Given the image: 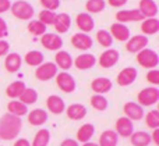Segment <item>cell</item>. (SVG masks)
<instances>
[{
    "mask_svg": "<svg viewBox=\"0 0 159 146\" xmlns=\"http://www.w3.org/2000/svg\"><path fill=\"white\" fill-rule=\"evenodd\" d=\"M144 19V15L140 13L138 8H130V10H120L116 13V21L120 24L126 22H140Z\"/></svg>",
    "mask_w": 159,
    "mask_h": 146,
    "instance_id": "11",
    "label": "cell"
},
{
    "mask_svg": "<svg viewBox=\"0 0 159 146\" xmlns=\"http://www.w3.org/2000/svg\"><path fill=\"white\" fill-rule=\"evenodd\" d=\"M130 142L133 146H149L151 142V135L145 131H134L130 136Z\"/></svg>",
    "mask_w": 159,
    "mask_h": 146,
    "instance_id": "29",
    "label": "cell"
},
{
    "mask_svg": "<svg viewBox=\"0 0 159 146\" xmlns=\"http://www.w3.org/2000/svg\"><path fill=\"white\" fill-rule=\"evenodd\" d=\"M159 102V89L157 86H148L138 92L137 103L141 107H151Z\"/></svg>",
    "mask_w": 159,
    "mask_h": 146,
    "instance_id": "4",
    "label": "cell"
},
{
    "mask_svg": "<svg viewBox=\"0 0 159 146\" xmlns=\"http://www.w3.org/2000/svg\"><path fill=\"white\" fill-rule=\"evenodd\" d=\"M81 146H99V145L95 144V142H91V141H89V142H85V144H82Z\"/></svg>",
    "mask_w": 159,
    "mask_h": 146,
    "instance_id": "50",
    "label": "cell"
},
{
    "mask_svg": "<svg viewBox=\"0 0 159 146\" xmlns=\"http://www.w3.org/2000/svg\"><path fill=\"white\" fill-rule=\"evenodd\" d=\"M57 67L53 61H43L39 67H36L35 70V78L41 82H46L50 81L52 78H55L57 75Z\"/></svg>",
    "mask_w": 159,
    "mask_h": 146,
    "instance_id": "5",
    "label": "cell"
},
{
    "mask_svg": "<svg viewBox=\"0 0 159 146\" xmlns=\"http://www.w3.org/2000/svg\"><path fill=\"white\" fill-rule=\"evenodd\" d=\"M96 42H98L102 47H105V49H110V46H112V43H113V38L109 33V31L99 29L98 32H96Z\"/></svg>",
    "mask_w": 159,
    "mask_h": 146,
    "instance_id": "38",
    "label": "cell"
},
{
    "mask_svg": "<svg viewBox=\"0 0 159 146\" xmlns=\"http://www.w3.org/2000/svg\"><path fill=\"white\" fill-rule=\"evenodd\" d=\"M149 135H151V142H154L157 146H159V128L152 130V134H149Z\"/></svg>",
    "mask_w": 159,
    "mask_h": 146,
    "instance_id": "47",
    "label": "cell"
},
{
    "mask_svg": "<svg viewBox=\"0 0 159 146\" xmlns=\"http://www.w3.org/2000/svg\"><path fill=\"white\" fill-rule=\"evenodd\" d=\"M127 2H129V0H107V4L115 8H120V7H123V6H126Z\"/></svg>",
    "mask_w": 159,
    "mask_h": 146,
    "instance_id": "45",
    "label": "cell"
},
{
    "mask_svg": "<svg viewBox=\"0 0 159 146\" xmlns=\"http://www.w3.org/2000/svg\"><path fill=\"white\" fill-rule=\"evenodd\" d=\"M50 142V132L46 128H41L38 132L35 134L31 146H48Z\"/></svg>",
    "mask_w": 159,
    "mask_h": 146,
    "instance_id": "33",
    "label": "cell"
},
{
    "mask_svg": "<svg viewBox=\"0 0 159 146\" xmlns=\"http://www.w3.org/2000/svg\"><path fill=\"white\" fill-rule=\"evenodd\" d=\"M60 146H80V144L75 139H73V138H67V139H64L63 142L60 144Z\"/></svg>",
    "mask_w": 159,
    "mask_h": 146,
    "instance_id": "48",
    "label": "cell"
},
{
    "mask_svg": "<svg viewBox=\"0 0 159 146\" xmlns=\"http://www.w3.org/2000/svg\"><path fill=\"white\" fill-rule=\"evenodd\" d=\"M41 45L50 52H59L63 47V39L57 33H43L41 36Z\"/></svg>",
    "mask_w": 159,
    "mask_h": 146,
    "instance_id": "9",
    "label": "cell"
},
{
    "mask_svg": "<svg viewBox=\"0 0 159 146\" xmlns=\"http://www.w3.org/2000/svg\"><path fill=\"white\" fill-rule=\"evenodd\" d=\"M109 33L112 35L113 39L119 42H127L130 38V29L126 24H120V22H113L109 28Z\"/></svg>",
    "mask_w": 159,
    "mask_h": 146,
    "instance_id": "17",
    "label": "cell"
},
{
    "mask_svg": "<svg viewBox=\"0 0 159 146\" xmlns=\"http://www.w3.org/2000/svg\"><path fill=\"white\" fill-rule=\"evenodd\" d=\"M39 3L43 7V10H49V11L59 10V7L61 4L60 0H39Z\"/></svg>",
    "mask_w": 159,
    "mask_h": 146,
    "instance_id": "41",
    "label": "cell"
},
{
    "mask_svg": "<svg viewBox=\"0 0 159 146\" xmlns=\"http://www.w3.org/2000/svg\"><path fill=\"white\" fill-rule=\"evenodd\" d=\"M148 47V38L144 35H134L130 36L129 41L126 42V50L129 53H135L141 52L143 49Z\"/></svg>",
    "mask_w": 159,
    "mask_h": 146,
    "instance_id": "13",
    "label": "cell"
},
{
    "mask_svg": "<svg viewBox=\"0 0 159 146\" xmlns=\"http://www.w3.org/2000/svg\"><path fill=\"white\" fill-rule=\"evenodd\" d=\"M24 61L30 67H39L45 61V56L39 50H30V52L25 53Z\"/></svg>",
    "mask_w": 159,
    "mask_h": 146,
    "instance_id": "31",
    "label": "cell"
},
{
    "mask_svg": "<svg viewBox=\"0 0 159 146\" xmlns=\"http://www.w3.org/2000/svg\"><path fill=\"white\" fill-rule=\"evenodd\" d=\"M135 60H137V63H138V66L140 67L147 68V70H152V68H157L158 67L159 56H158V53L155 52L154 49L145 47V49H143L141 52L137 53Z\"/></svg>",
    "mask_w": 159,
    "mask_h": 146,
    "instance_id": "3",
    "label": "cell"
},
{
    "mask_svg": "<svg viewBox=\"0 0 159 146\" xmlns=\"http://www.w3.org/2000/svg\"><path fill=\"white\" fill-rule=\"evenodd\" d=\"M10 53V43L4 39H0V57L7 56Z\"/></svg>",
    "mask_w": 159,
    "mask_h": 146,
    "instance_id": "43",
    "label": "cell"
},
{
    "mask_svg": "<svg viewBox=\"0 0 159 146\" xmlns=\"http://www.w3.org/2000/svg\"><path fill=\"white\" fill-rule=\"evenodd\" d=\"M56 13L55 11H49V10H42L39 11L38 15V21H41L43 25H53V21H55Z\"/></svg>",
    "mask_w": 159,
    "mask_h": 146,
    "instance_id": "40",
    "label": "cell"
},
{
    "mask_svg": "<svg viewBox=\"0 0 159 146\" xmlns=\"http://www.w3.org/2000/svg\"><path fill=\"white\" fill-rule=\"evenodd\" d=\"M25 82L24 81H13L11 84H8L7 88H6V95L10 97L11 100H16L18 99L20 96L22 95V92L25 91Z\"/></svg>",
    "mask_w": 159,
    "mask_h": 146,
    "instance_id": "28",
    "label": "cell"
},
{
    "mask_svg": "<svg viewBox=\"0 0 159 146\" xmlns=\"http://www.w3.org/2000/svg\"><path fill=\"white\" fill-rule=\"evenodd\" d=\"M46 25H43L41 21L38 19H31L27 25V29L31 35L34 36H42L43 33H46Z\"/></svg>",
    "mask_w": 159,
    "mask_h": 146,
    "instance_id": "36",
    "label": "cell"
},
{
    "mask_svg": "<svg viewBox=\"0 0 159 146\" xmlns=\"http://www.w3.org/2000/svg\"><path fill=\"white\" fill-rule=\"evenodd\" d=\"M138 77V71L134 67H126L123 68L116 77V84L119 86H130L135 82Z\"/></svg>",
    "mask_w": 159,
    "mask_h": 146,
    "instance_id": "10",
    "label": "cell"
},
{
    "mask_svg": "<svg viewBox=\"0 0 159 146\" xmlns=\"http://www.w3.org/2000/svg\"><path fill=\"white\" fill-rule=\"evenodd\" d=\"M138 10L144 18H155L158 14V4L155 0H140Z\"/></svg>",
    "mask_w": 159,
    "mask_h": 146,
    "instance_id": "24",
    "label": "cell"
},
{
    "mask_svg": "<svg viewBox=\"0 0 159 146\" xmlns=\"http://www.w3.org/2000/svg\"><path fill=\"white\" fill-rule=\"evenodd\" d=\"M38 97H39L38 96V92H36L34 88H25V91L22 92V95L17 100H20L21 103H24L25 106H30V105L36 103Z\"/></svg>",
    "mask_w": 159,
    "mask_h": 146,
    "instance_id": "34",
    "label": "cell"
},
{
    "mask_svg": "<svg viewBox=\"0 0 159 146\" xmlns=\"http://www.w3.org/2000/svg\"><path fill=\"white\" fill-rule=\"evenodd\" d=\"M119 144V136L113 130H106L99 135V146H117Z\"/></svg>",
    "mask_w": 159,
    "mask_h": 146,
    "instance_id": "32",
    "label": "cell"
},
{
    "mask_svg": "<svg viewBox=\"0 0 159 146\" xmlns=\"http://www.w3.org/2000/svg\"><path fill=\"white\" fill-rule=\"evenodd\" d=\"M7 113L21 118L22 116L28 114V106H25L24 103H21L20 100H17V99L16 100H10V102L7 103Z\"/></svg>",
    "mask_w": 159,
    "mask_h": 146,
    "instance_id": "30",
    "label": "cell"
},
{
    "mask_svg": "<svg viewBox=\"0 0 159 146\" xmlns=\"http://www.w3.org/2000/svg\"><path fill=\"white\" fill-rule=\"evenodd\" d=\"M14 146H31V142L25 138H18L14 142Z\"/></svg>",
    "mask_w": 159,
    "mask_h": 146,
    "instance_id": "49",
    "label": "cell"
},
{
    "mask_svg": "<svg viewBox=\"0 0 159 146\" xmlns=\"http://www.w3.org/2000/svg\"><path fill=\"white\" fill-rule=\"evenodd\" d=\"M145 78H147V81H148L152 86H158L159 85V70L158 68L149 70V71L147 72Z\"/></svg>",
    "mask_w": 159,
    "mask_h": 146,
    "instance_id": "42",
    "label": "cell"
},
{
    "mask_svg": "<svg viewBox=\"0 0 159 146\" xmlns=\"http://www.w3.org/2000/svg\"><path fill=\"white\" fill-rule=\"evenodd\" d=\"M22 130V121L20 117L13 114H3L0 117V139L3 141H14Z\"/></svg>",
    "mask_w": 159,
    "mask_h": 146,
    "instance_id": "1",
    "label": "cell"
},
{
    "mask_svg": "<svg viewBox=\"0 0 159 146\" xmlns=\"http://www.w3.org/2000/svg\"><path fill=\"white\" fill-rule=\"evenodd\" d=\"M123 111H124V117H127L131 121H140L144 118L145 113H144V107H141L138 103L135 102H127L123 106Z\"/></svg>",
    "mask_w": 159,
    "mask_h": 146,
    "instance_id": "12",
    "label": "cell"
},
{
    "mask_svg": "<svg viewBox=\"0 0 159 146\" xmlns=\"http://www.w3.org/2000/svg\"><path fill=\"white\" fill-rule=\"evenodd\" d=\"M113 88V82L106 77H98L91 82V89L95 95H105Z\"/></svg>",
    "mask_w": 159,
    "mask_h": 146,
    "instance_id": "18",
    "label": "cell"
},
{
    "mask_svg": "<svg viewBox=\"0 0 159 146\" xmlns=\"http://www.w3.org/2000/svg\"><path fill=\"white\" fill-rule=\"evenodd\" d=\"M53 63L56 64L57 68H61L63 71H67L73 67V57L69 52L66 50H59L55 54V61Z\"/></svg>",
    "mask_w": 159,
    "mask_h": 146,
    "instance_id": "23",
    "label": "cell"
},
{
    "mask_svg": "<svg viewBox=\"0 0 159 146\" xmlns=\"http://www.w3.org/2000/svg\"><path fill=\"white\" fill-rule=\"evenodd\" d=\"M8 35V27L7 22L3 19V17L0 15V39H4Z\"/></svg>",
    "mask_w": 159,
    "mask_h": 146,
    "instance_id": "44",
    "label": "cell"
},
{
    "mask_svg": "<svg viewBox=\"0 0 159 146\" xmlns=\"http://www.w3.org/2000/svg\"><path fill=\"white\" fill-rule=\"evenodd\" d=\"M10 11L14 18L21 19V21H31L35 15L34 6L31 3L25 2V0H17V2L11 3Z\"/></svg>",
    "mask_w": 159,
    "mask_h": 146,
    "instance_id": "2",
    "label": "cell"
},
{
    "mask_svg": "<svg viewBox=\"0 0 159 146\" xmlns=\"http://www.w3.org/2000/svg\"><path fill=\"white\" fill-rule=\"evenodd\" d=\"M71 45H73V47H75L77 50L88 52V50L92 47L93 41L88 33L78 32V33H74V35L71 36Z\"/></svg>",
    "mask_w": 159,
    "mask_h": 146,
    "instance_id": "14",
    "label": "cell"
},
{
    "mask_svg": "<svg viewBox=\"0 0 159 146\" xmlns=\"http://www.w3.org/2000/svg\"><path fill=\"white\" fill-rule=\"evenodd\" d=\"M11 2L10 0H0V14H4L6 11H10Z\"/></svg>",
    "mask_w": 159,
    "mask_h": 146,
    "instance_id": "46",
    "label": "cell"
},
{
    "mask_svg": "<svg viewBox=\"0 0 159 146\" xmlns=\"http://www.w3.org/2000/svg\"><path fill=\"white\" fill-rule=\"evenodd\" d=\"M27 120L34 127H41L48 121V111L43 109H34V110L28 111Z\"/></svg>",
    "mask_w": 159,
    "mask_h": 146,
    "instance_id": "22",
    "label": "cell"
},
{
    "mask_svg": "<svg viewBox=\"0 0 159 146\" xmlns=\"http://www.w3.org/2000/svg\"><path fill=\"white\" fill-rule=\"evenodd\" d=\"M119 58H120V53L116 49H106L101 53L99 58L96 60V63L99 64V67L102 68H112L116 64L119 63Z\"/></svg>",
    "mask_w": 159,
    "mask_h": 146,
    "instance_id": "7",
    "label": "cell"
},
{
    "mask_svg": "<svg viewBox=\"0 0 159 146\" xmlns=\"http://www.w3.org/2000/svg\"><path fill=\"white\" fill-rule=\"evenodd\" d=\"M95 135V125L91 124V122H87V124L81 125V127L77 130V138H75V141L81 142V144H85V142H89L91 139H92V136Z\"/></svg>",
    "mask_w": 159,
    "mask_h": 146,
    "instance_id": "27",
    "label": "cell"
},
{
    "mask_svg": "<svg viewBox=\"0 0 159 146\" xmlns=\"http://www.w3.org/2000/svg\"><path fill=\"white\" fill-rule=\"evenodd\" d=\"M113 131L117 134L119 138H130L131 134L134 132V122L124 116L119 117V118L116 120L115 130Z\"/></svg>",
    "mask_w": 159,
    "mask_h": 146,
    "instance_id": "8",
    "label": "cell"
},
{
    "mask_svg": "<svg viewBox=\"0 0 159 146\" xmlns=\"http://www.w3.org/2000/svg\"><path fill=\"white\" fill-rule=\"evenodd\" d=\"M96 64V57L92 54V53H82L75 57V60H73V66L75 68L81 70V71H87V70H91L92 67H95Z\"/></svg>",
    "mask_w": 159,
    "mask_h": 146,
    "instance_id": "15",
    "label": "cell"
},
{
    "mask_svg": "<svg viewBox=\"0 0 159 146\" xmlns=\"http://www.w3.org/2000/svg\"><path fill=\"white\" fill-rule=\"evenodd\" d=\"M56 85L57 88L60 89L61 92L64 93H73L77 88V84H75V79L70 72L67 71H61V72H57L56 75Z\"/></svg>",
    "mask_w": 159,
    "mask_h": 146,
    "instance_id": "6",
    "label": "cell"
},
{
    "mask_svg": "<svg viewBox=\"0 0 159 146\" xmlns=\"http://www.w3.org/2000/svg\"><path fill=\"white\" fill-rule=\"evenodd\" d=\"M144 118H145V124L148 128H151V130L159 128V110L154 109V110L148 111V113L144 116Z\"/></svg>",
    "mask_w": 159,
    "mask_h": 146,
    "instance_id": "39",
    "label": "cell"
},
{
    "mask_svg": "<svg viewBox=\"0 0 159 146\" xmlns=\"http://www.w3.org/2000/svg\"><path fill=\"white\" fill-rule=\"evenodd\" d=\"M106 7V2L105 0H88L85 3V10H87L88 14H98L102 13Z\"/></svg>",
    "mask_w": 159,
    "mask_h": 146,
    "instance_id": "35",
    "label": "cell"
},
{
    "mask_svg": "<svg viewBox=\"0 0 159 146\" xmlns=\"http://www.w3.org/2000/svg\"><path fill=\"white\" fill-rule=\"evenodd\" d=\"M22 66V57L18 54V53L13 52L8 53L4 58V68L7 72L10 74H14V72H18L20 68Z\"/></svg>",
    "mask_w": 159,
    "mask_h": 146,
    "instance_id": "20",
    "label": "cell"
},
{
    "mask_svg": "<svg viewBox=\"0 0 159 146\" xmlns=\"http://www.w3.org/2000/svg\"><path fill=\"white\" fill-rule=\"evenodd\" d=\"M75 25L82 33H89L95 28V19L88 13H80L75 17Z\"/></svg>",
    "mask_w": 159,
    "mask_h": 146,
    "instance_id": "16",
    "label": "cell"
},
{
    "mask_svg": "<svg viewBox=\"0 0 159 146\" xmlns=\"http://www.w3.org/2000/svg\"><path fill=\"white\" fill-rule=\"evenodd\" d=\"M46 107L52 114L59 116V114L64 113V110H66V103H64V100L61 99L60 96H57V95H50L46 99Z\"/></svg>",
    "mask_w": 159,
    "mask_h": 146,
    "instance_id": "21",
    "label": "cell"
},
{
    "mask_svg": "<svg viewBox=\"0 0 159 146\" xmlns=\"http://www.w3.org/2000/svg\"><path fill=\"white\" fill-rule=\"evenodd\" d=\"M64 111H66L67 117L73 121H80V120L85 118V116H87V107L81 103H73L69 107H66Z\"/></svg>",
    "mask_w": 159,
    "mask_h": 146,
    "instance_id": "25",
    "label": "cell"
},
{
    "mask_svg": "<svg viewBox=\"0 0 159 146\" xmlns=\"http://www.w3.org/2000/svg\"><path fill=\"white\" fill-rule=\"evenodd\" d=\"M71 17L67 13H59L56 14L55 21H53V27L57 33H66L71 28Z\"/></svg>",
    "mask_w": 159,
    "mask_h": 146,
    "instance_id": "19",
    "label": "cell"
},
{
    "mask_svg": "<svg viewBox=\"0 0 159 146\" xmlns=\"http://www.w3.org/2000/svg\"><path fill=\"white\" fill-rule=\"evenodd\" d=\"M89 102H91L92 109H95L98 111H105L107 109V106H109V102L105 97V95H92Z\"/></svg>",
    "mask_w": 159,
    "mask_h": 146,
    "instance_id": "37",
    "label": "cell"
},
{
    "mask_svg": "<svg viewBox=\"0 0 159 146\" xmlns=\"http://www.w3.org/2000/svg\"><path fill=\"white\" fill-rule=\"evenodd\" d=\"M141 35L144 36H151V35H157L159 32V19L155 18H144L141 21Z\"/></svg>",
    "mask_w": 159,
    "mask_h": 146,
    "instance_id": "26",
    "label": "cell"
}]
</instances>
